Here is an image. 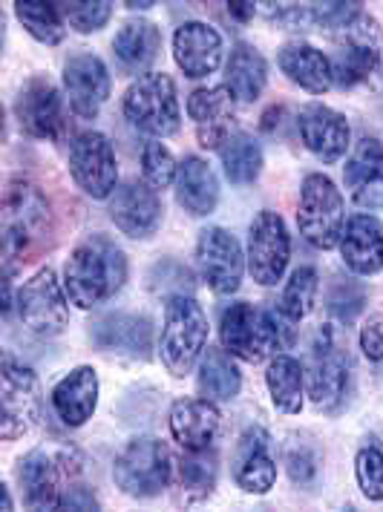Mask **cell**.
Instances as JSON below:
<instances>
[{
    "mask_svg": "<svg viewBox=\"0 0 383 512\" xmlns=\"http://www.w3.org/2000/svg\"><path fill=\"white\" fill-rule=\"evenodd\" d=\"M199 392L205 400H231L240 395L242 374L231 354L222 349H208L199 360Z\"/></svg>",
    "mask_w": 383,
    "mask_h": 512,
    "instance_id": "1f68e13d",
    "label": "cell"
},
{
    "mask_svg": "<svg viewBox=\"0 0 383 512\" xmlns=\"http://www.w3.org/2000/svg\"><path fill=\"white\" fill-rule=\"evenodd\" d=\"M343 179L352 187V193L360 187L383 185V144L378 139H363L355 144L349 162L343 167Z\"/></svg>",
    "mask_w": 383,
    "mask_h": 512,
    "instance_id": "d590c367",
    "label": "cell"
},
{
    "mask_svg": "<svg viewBox=\"0 0 383 512\" xmlns=\"http://www.w3.org/2000/svg\"><path fill=\"white\" fill-rule=\"evenodd\" d=\"M64 93L72 113L81 118H96L104 101L110 98V72L107 64L93 52H75L64 64Z\"/></svg>",
    "mask_w": 383,
    "mask_h": 512,
    "instance_id": "e0dca14e",
    "label": "cell"
},
{
    "mask_svg": "<svg viewBox=\"0 0 383 512\" xmlns=\"http://www.w3.org/2000/svg\"><path fill=\"white\" fill-rule=\"evenodd\" d=\"M219 426H222V415L211 400L185 397L176 400L170 409V432L176 443H182L188 452L208 449L219 435Z\"/></svg>",
    "mask_w": 383,
    "mask_h": 512,
    "instance_id": "d4e9b609",
    "label": "cell"
},
{
    "mask_svg": "<svg viewBox=\"0 0 383 512\" xmlns=\"http://www.w3.org/2000/svg\"><path fill=\"white\" fill-rule=\"evenodd\" d=\"M268 435L263 429H248L234 455L237 484L251 495H265L277 484V461L268 452Z\"/></svg>",
    "mask_w": 383,
    "mask_h": 512,
    "instance_id": "484cf974",
    "label": "cell"
},
{
    "mask_svg": "<svg viewBox=\"0 0 383 512\" xmlns=\"http://www.w3.org/2000/svg\"><path fill=\"white\" fill-rule=\"evenodd\" d=\"M280 317L274 311H263L251 303L228 305L219 320L222 349L245 363H260L265 357H271L283 343V320Z\"/></svg>",
    "mask_w": 383,
    "mask_h": 512,
    "instance_id": "8992f818",
    "label": "cell"
},
{
    "mask_svg": "<svg viewBox=\"0 0 383 512\" xmlns=\"http://www.w3.org/2000/svg\"><path fill=\"white\" fill-rule=\"evenodd\" d=\"M52 406L67 426H84L98 406V374L93 366L72 369L55 389Z\"/></svg>",
    "mask_w": 383,
    "mask_h": 512,
    "instance_id": "4316f807",
    "label": "cell"
},
{
    "mask_svg": "<svg viewBox=\"0 0 383 512\" xmlns=\"http://www.w3.org/2000/svg\"><path fill=\"white\" fill-rule=\"evenodd\" d=\"M64 24H70L75 32H98L101 26L113 18V3L110 0H70L58 3Z\"/></svg>",
    "mask_w": 383,
    "mask_h": 512,
    "instance_id": "f35d334b",
    "label": "cell"
},
{
    "mask_svg": "<svg viewBox=\"0 0 383 512\" xmlns=\"http://www.w3.org/2000/svg\"><path fill=\"white\" fill-rule=\"evenodd\" d=\"M219 156H222L225 176L234 185H251L263 173V147H260V141L254 139V136H248V133H237L234 139L219 150Z\"/></svg>",
    "mask_w": 383,
    "mask_h": 512,
    "instance_id": "836d02e7",
    "label": "cell"
},
{
    "mask_svg": "<svg viewBox=\"0 0 383 512\" xmlns=\"http://www.w3.org/2000/svg\"><path fill=\"white\" fill-rule=\"evenodd\" d=\"M216 475H219V464H216L214 449L188 452L173 469L176 501L182 507H196V504L208 501L216 489Z\"/></svg>",
    "mask_w": 383,
    "mask_h": 512,
    "instance_id": "f1b7e54d",
    "label": "cell"
},
{
    "mask_svg": "<svg viewBox=\"0 0 383 512\" xmlns=\"http://www.w3.org/2000/svg\"><path fill=\"white\" fill-rule=\"evenodd\" d=\"M317 291H320V277L312 265H303L291 274V280L286 282V291H283V300H280V314L291 320V323H300L312 314L314 303H317Z\"/></svg>",
    "mask_w": 383,
    "mask_h": 512,
    "instance_id": "8d00e7d4",
    "label": "cell"
},
{
    "mask_svg": "<svg viewBox=\"0 0 383 512\" xmlns=\"http://www.w3.org/2000/svg\"><path fill=\"white\" fill-rule=\"evenodd\" d=\"M340 512H358V510H355V507H343V510H340Z\"/></svg>",
    "mask_w": 383,
    "mask_h": 512,
    "instance_id": "681fc988",
    "label": "cell"
},
{
    "mask_svg": "<svg viewBox=\"0 0 383 512\" xmlns=\"http://www.w3.org/2000/svg\"><path fill=\"white\" fill-rule=\"evenodd\" d=\"M0 495H3V512H12V492H9V487H0Z\"/></svg>",
    "mask_w": 383,
    "mask_h": 512,
    "instance_id": "7dc6e473",
    "label": "cell"
},
{
    "mask_svg": "<svg viewBox=\"0 0 383 512\" xmlns=\"http://www.w3.org/2000/svg\"><path fill=\"white\" fill-rule=\"evenodd\" d=\"M124 118L153 139H168L179 133L182 110L176 98V84L168 72H144L124 93Z\"/></svg>",
    "mask_w": 383,
    "mask_h": 512,
    "instance_id": "277c9868",
    "label": "cell"
},
{
    "mask_svg": "<svg viewBox=\"0 0 383 512\" xmlns=\"http://www.w3.org/2000/svg\"><path fill=\"white\" fill-rule=\"evenodd\" d=\"M340 256L346 268L358 277H372L383 268V225L369 216L358 213L346 222V231L340 239Z\"/></svg>",
    "mask_w": 383,
    "mask_h": 512,
    "instance_id": "603a6c76",
    "label": "cell"
},
{
    "mask_svg": "<svg viewBox=\"0 0 383 512\" xmlns=\"http://www.w3.org/2000/svg\"><path fill=\"white\" fill-rule=\"evenodd\" d=\"M70 173L87 196L110 199L119 187V164L110 139L98 130L78 133L70 141Z\"/></svg>",
    "mask_w": 383,
    "mask_h": 512,
    "instance_id": "30bf717a",
    "label": "cell"
},
{
    "mask_svg": "<svg viewBox=\"0 0 383 512\" xmlns=\"http://www.w3.org/2000/svg\"><path fill=\"white\" fill-rule=\"evenodd\" d=\"M349 383V357L332 326L320 328L309 354V397L320 409H335Z\"/></svg>",
    "mask_w": 383,
    "mask_h": 512,
    "instance_id": "4fadbf2b",
    "label": "cell"
},
{
    "mask_svg": "<svg viewBox=\"0 0 383 512\" xmlns=\"http://www.w3.org/2000/svg\"><path fill=\"white\" fill-rule=\"evenodd\" d=\"M355 475H358L360 492L369 501H383V449L381 446H363L355 458Z\"/></svg>",
    "mask_w": 383,
    "mask_h": 512,
    "instance_id": "60d3db41",
    "label": "cell"
},
{
    "mask_svg": "<svg viewBox=\"0 0 383 512\" xmlns=\"http://www.w3.org/2000/svg\"><path fill=\"white\" fill-rule=\"evenodd\" d=\"M286 469L288 478L297 487L314 484V478L320 472V452H317V446L306 441H294L291 446H286Z\"/></svg>",
    "mask_w": 383,
    "mask_h": 512,
    "instance_id": "b9f144b4",
    "label": "cell"
},
{
    "mask_svg": "<svg viewBox=\"0 0 383 512\" xmlns=\"http://www.w3.org/2000/svg\"><path fill=\"white\" fill-rule=\"evenodd\" d=\"M297 225L306 236V242L314 248L320 251L340 248V239L346 231V213H343V196L329 176L312 173L303 179Z\"/></svg>",
    "mask_w": 383,
    "mask_h": 512,
    "instance_id": "52a82bcc",
    "label": "cell"
},
{
    "mask_svg": "<svg viewBox=\"0 0 383 512\" xmlns=\"http://www.w3.org/2000/svg\"><path fill=\"white\" fill-rule=\"evenodd\" d=\"M113 478L121 492L133 498H153L168 487L173 478L170 449L159 438H136L130 441L113 466Z\"/></svg>",
    "mask_w": 383,
    "mask_h": 512,
    "instance_id": "ba28073f",
    "label": "cell"
},
{
    "mask_svg": "<svg viewBox=\"0 0 383 512\" xmlns=\"http://www.w3.org/2000/svg\"><path fill=\"white\" fill-rule=\"evenodd\" d=\"M176 173H179V164L168 147L162 141H147L142 150L144 182L153 190H165V187L176 185Z\"/></svg>",
    "mask_w": 383,
    "mask_h": 512,
    "instance_id": "74e56055",
    "label": "cell"
},
{
    "mask_svg": "<svg viewBox=\"0 0 383 512\" xmlns=\"http://www.w3.org/2000/svg\"><path fill=\"white\" fill-rule=\"evenodd\" d=\"M150 6H153V3H147V0H144V3H133V0L127 3V9H150Z\"/></svg>",
    "mask_w": 383,
    "mask_h": 512,
    "instance_id": "c3c4849f",
    "label": "cell"
},
{
    "mask_svg": "<svg viewBox=\"0 0 383 512\" xmlns=\"http://www.w3.org/2000/svg\"><path fill=\"white\" fill-rule=\"evenodd\" d=\"M225 55L222 35L211 24L188 21L173 35V58L188 78H205L219 70Z\"/></svg>",
    "mask_w": 383,
    "mask_h": 512,
    "instance_id": "ffe728a7",
    "label": "cell"
},
{
    "mask_svg": "<svg viewBox=\"0 0 383 512\" xmlns=\"http://www.w3.org/2000/svg\"><path fill=\"white\" fill-rule=\"evenodd\" d=\"M18 314L21 323L38 337H58L67 328L70 305L52 268H41L32 280L24 282L18 291Z\"/></svg>",
    "mask_w": 383,
    "mask_h": 512,
    "instance_id": "7c38bea8",
    "label": "cell"
},
{
    "mask_svg": "<svg viewBox=\"0 0 383 512\" xmlns=\"http://www.w3.org/2000/svg\"><path fill=\"white\" fill-rule=\"evenodd\" d=\"M196 265L202 280L214 288L216 294H234L240 288L245 274V254L240 239L225 228H208L199 233L196 242Z\"/></svg>",
    "mask_w": 383,
    "mask_h": 512,
    "instance_id": "9a60e30c",
    "label": "cell"
},
{
    "mask_svg": "<svg viewBox=\"0 0 383 512\" xmlns=\"http://www.w3.org/2000/svg\"><path fill=\"white\" fill-rule=\"evenodd\" d=\"M208 346V314L193 297H173L162 323V363L173 377H185Z\"/></svg>",
    "mask_w": 383,
    "mask_h": 512,
    "instance_id": "5b68a950",
    "label": "cell"
},
{
    "mask_svg": "<svg viewBox=\"0 0 383 512\" xmlns=\"http://www.w3.org/2000/svg\"><path fill=\"white\" fill-rule=\"evenodd\" d=\"M360 351L372 363H381L383 360V314L369 317V323L360 328Z\"/></svg>",
    "mask_w": 383,
    "mask_h": 512,
    "instance_id": "ee69618b",
    "label": "cell"
},
{
    "mask_svg": "<svg viewBox=\"0 0 383 512\" xmlns=\"http://www.w3.org/2000/svg\"><path fill=\"white\" fill-rule=\"evenodd\" d=\"M268 81V64H265L263 52L251 44H237L228 64H225V87L237 101H257L265 90Z\"/></svg>",
    "mask_w": 383,
    "mask_h": 512,
    "instance_id": "f546056e",
    "label": "cell"
},
{
    "mask_svg": "<svg viewBox=\"0 0 383 512\" xmlns=\"http://www.w3.org/2000/svg\"><path fill=\"white\" fill-rule=\"evenodd\" d=\"M277 64L291 84L312 95H323L335 84V67L332 61L306 41H291L277 52Z\"/></svg>",
    "mask_w": 383,
    "mask_h": 512,
    "instance_id": "cb8c5ba5",
    "label": "cell"
},
{
    "mask_svg": "<svg viewBox=\"0 0 383 512\" xmlns=\"http://www.w3.org/2000/svg\"><path fill=\"white\" fill-rule=\"evenodd\" d=\"M113 49L121 58V64H127L130 70H144L159 58L162 49V32L153 21L144 18H130L124 21L121 29L116 32Z\"/></svg>",
    "mask_w": 383,
    "mask_h": 512,
    "instance_id": "4dcf8cb0",
    "label": "cell"
},
{
    "mask_svg": "<svg viewBox=\"0 0 383 512\" xmlns=\"http://www.w3.org/2000/svg\"><path fill=\"white\" fill-rule=\"evenodd\" d=\"M15 116L26 136L44 141H64L67 136V107L58 87L44 78L35 75L26 81V87L15 101Z\"/></svg>",
    "mask_w": 383,
    "mask_h": 512,
    "instance_id": "5bb4252c",
    "label": "cell"
},
{
    "mask_svg": "<svg viewBox=\"0 0 383 512\" xmlns=\"http://www.w3.org/2000/svg\"><path fill=\"white\" fill-rule=\"evenodd\" d=\"M188 116L196 130V141L205 150H222L234 139V95L228 87H202L188 98Z\"/></svg>",
    "mask_w": 383,
    "mask_h": 512,
    "instance_id": "ac0fdd59",
    "label": "cell"
},
{
    "mask_svg": "<svg viewBox=\"0 0 383 512\" xmlns=\"http://www.w3.org/2000/svg\"><path fill=\"white\" fill-rule=\"evenodd\" d=\"M291 259V239L288 228L280 213L274 210H260L248 228V271L254 282L260 285H277L283 280Z\"/></svg>",
    "mask_w": 383,
    "mask_h": 512,
    "instance_id": "8fae6325",
    "label": "cell"
},
{
    "mask_svg": "<svg viewBox=\"0 0 383 512\" xmlns=\"http://www.w3.org/2000/svg\"><path fill=\"white\" fill-rule=\"evenodd\" d=\"M26 512H61V464L47 449L29 452L18 466Z\"/></svg>",
    "mask_w": 383,
    "mask_h": 512,
    "instance_id": "44dd1931",
    "label": "cell"
},
{
    "mask_svg": "<svg viewBox=\"0 0 383 512\" xmlns=\"http://www.w3.org/2000/svg\"><path fill=\"white\" fill-rule=\"evenodd\" d=\"M162 213L159 193L139 179L121 182L110 196V219L130 239H150L162 225Z\"/></svg>",
    "mask_w": 383,
    "mask_h": 512,
    "instance_id": "2e32d148",
    "label": "cell"
},
{
    "mask_svg": "<svg viewBox=\"0 0 383 512\" xmlns=\"http://www.w3.org/2000/svg\"><path fill=\"white\" fill-rule=\"evenodd\" d=\"M61 512H101V507H98V498L93 489L81 487V484H72V487L64 492Z\"/></svg>",
    "mask_w": 383,
    "mask_h": 512,
    "instance_id": "f6af8a7d",
    "label": "cell"
},
{
    "mask_svg": "<svg viewBox=\"0 0 383 512\" xmlns=\"http://www.w3.org/2000/svg\"><path fill=\"white\" fill-rule=\"evenodd\" d=\"M228 12H231L234 18H240V21H248V18H254V15H257V3H242V0H234V3H228Z\"/></svg>",
    "mask_w": 383,
    "mask_h": 512,
    "instance_id": "bcb514c9",
    "label": "cell"
},
{
    "mask_svg": "<svg viewBox=\"0 0 383 512\" xmlns=\"http://www.w3.org/2000/svg\"><path fill=\"white\" fill-rule=\"evenodd\" d=\"M52 233V210L44 193L26 179L9 182L0 213L6 277H12L18 265H26L38 254H44L52 245Z\"/></svg>",
    "mask_w": 383,
    "mask_h": 512,
    "instance_id": "6da1fadb",
    "label": "cell"
},
{
    "mask_svg": "<svg viewBox=\"0 0 383 512\" xmlns=\"http://www.w3.org/2000/svg\"><path fill=\"white\" fill-rule=\"evenodd\" d=\"M176 202L188 210L191 216H211L219 202V179H216L214 167L199 159L188 156L179 164L176 173Z\"/></svg>",
    "mask_w": 383,
    "mask_h": 512,
    "instance_id": "83f0119b",
    "label": "cell"
},
{
    "mask_svg": "<svg viewBox=\"0 0 383 512\" xmlns=\"http://www.w3.org/2000/svg\"><path fill=\"white\" fill-rule=\"evenodd\" d=\"M90 337L101 351L124 354V357H142L147 360L153 351V326L147 317L139 314H104L90 326Z\"/></svg>",
    "mask_w": 383,
    "mask_h": 512,
    "instance_id": "7402d4cb",
    "label": "cell"
},
{
    "mask_svg": "<svg viewBox=\"0 0 383 512\" xmlns=\"http://www.w3.org/2000/svg\"><path fill=\"white\" fill-rule=\"evenodd\" d=\"M15 15L24 24V29L41 44L55 47L67 38V24L64 15L55 3H44V0H18L15 3Z\"/></svg>",
    "mask_w": 383,
    "mask_h": 512,
    "instance_id": "e575fe53",
    "label": "cell"
},
{
    "mask_svg": "<svg viewBox=\"0 0 383 512\" xmlns=\"http://www.w3.org/2000/svg\"><path fill=\"white\" fill-rule=\"evenodd\" d=\"M303 366L291 354H277L268 363L265 386L271 392V403L283 415H297L303 409Z\"/></svg>",
    "mask_w": 383,
    "mask_h": 512,
    "instance_id": "d6a6232c",
    "label": "cell"
},
{
    "mask_svg": "<svg viewBox=\"0 0 383 512\" xmlns=\"http://www.w3.org/2000/svg\"><path fill=\"white\" fill-rule=\"evenodd\" d=\"M124 282H127L124 251L101 233L81 239L64 265V291L70 303L84 311L119 294Z\"/></svg>",
    "mask_w": 383,
    "mask_h": 512,
    "instance_id": "7a4b0ae2",
    "label": "cell"
},
{
    "mask_svg": "<svg viewBox=\"0 0 383 512\" xmlns=\"http://www.w3.org/2000/svg\"><path fill=\"white\" fill-rule=\"evenodd\" d=\"M0 403H3V418H0V438L15 441L24 438L26 432L41 420V386L32 369L18 363L9 351L3 354L0 366Z\"/></svg>",
    "mask_w": 383,
    "mask_h": 512,
    "instance_id": "9c48e42d",
    "label": "cell"
},
{
    "mask_svg": "<svg viewBox=\"0 0 383 512\" xmlns=\"http://www.w3.org/2000/svg\"><path fill=\"white\" fill-rule=\"evenodd\" d=\"M193 285H196L193 274L176 259H162L150 271V291L153 294H165L168 300H173V297H191Z\"/></svg>",
    "mask_w": 383,
    "mask_h": 512,
    "instance_id": "ab89813d",
    "label": "cell"
},
{
    "mask_svg": "<svg viewBox=\"0 0 383 512\" xmlns=\"http://www.w3.org/2000/svg\"><path fill=\"white\" fill-rule=\"evenodd\" d=\"M337 47L335 81L343 87L355 84H381L383 81V26L369 15L360 12L346 26L332 32Z\"/></svg>",
    "mask_w": 383,
    "mask_h": 512,
    "instance_id": "3957f363",
    "label": "cell"
},
{
    "mask_svg": "<svg viewBox=\"0 0 383 512\" xmlns=\"http://www.w3.org/2000/svg\"><path fill=\"white\" fill-rule=\"evenodd\" d=\"M297 130H300L303 144L326 164L340 162L349 150V139H352L346 116L326 104L303 107V113L297 118Z\"/></svg>",
    "mask_w": 383,
    "mask_h": 512,
    "instance_id": "d6986e66",
    "label": "cell"
},
{
    "mask_svg": "<svg viewBox=\"0 0 383 512\" xmlns=\"http://www.w3.org/2000/svg\"><path fill=\"white\" fill-rule=\"evenodd\" d=\"M366 305V288L355 280H335L329 291V311L340 323H352Z\"/></svg>",
    "mask_w": 383,
    "mask_h": 512,
    "instance_id": "7bdbcfd3",
    "label": "cell"
}]
</instances>
